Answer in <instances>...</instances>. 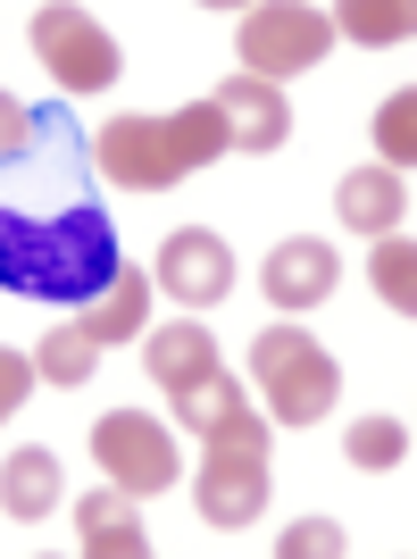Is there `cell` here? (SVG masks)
I'll return each instance as SVG.
<instances>
[{
	"mask_svg": "<svg viewBox=\"0 0 417 559\" xmlns=\"http://www.w3.org/2000/svg\"><path fill=\"white\" fill-rule=\"evenodd\" d=\"M117 276V234L93 201L68 210H0V284L34 293V301H93L100 284Z\"/></svg>",
	"mask_w": 417,
	"mask_h": 559,
	"instance_id": "cell-1",
	"label": "cell"
},
{
	"mask_svg": "<svg viewBox=\"0 0 417 559\" xmlns=\"http://www.w3.org/2000/svg\"><path fill=\"white\" fill-rule=\"evenodd\" d=\"M93 151H100V176H109V185L167 192V185H184L192 167L226 159V126H217L208 100H192V109H176V117H109L93 134Z\"/></svg>",
	"mask_w": 417,
	"mask_h": 559,
	"instance_id": "cell-2",
	"label": "cell"
},
{
	"mask_svg": "<svg viewBox=\"0 0 417 559\" xmlns=\"http://www.w3.org/2000/svg\"><path fill=\"white\" fill-rule=\"evenodd\" d=\"M267 492H276V467H267V418H251V409H234L226 426H208L201 435V485H192V501H201L208 526H251L259 510H267Z\"/></svg>",
	"mask_w": 417,
	"mask_h": 559,
	"instance_id": "cell-3",
	"label": "cell"
},
{
	"mask_svg": "<svg viewBox=\"0 0 417 559\" xmlns=\"http://www.w3.org/2000/svg\"><path fill=\"white\" fill-rule=\"evenodd\" d=\"M251 376H259V393H267V409H276L284 426H318V418H334V393H343L334 350H325L318 334H301V326H259Z\"/></svg>",
	"mask_w": 417,
	"mask_h": 559,
	"instance_id": "cell-4",
	"label": "cell"
},
{
	"mask_svg": "<svg viewBox=\"0 0 417 559\" xmlns=\"http://www.w3.org/2000/svg\"><path fill=\"white\" fill-rule=\"evenodd\" d=\"M234 43H242V75L276 84V75H301V68H318L325 50H334V17L276 0V9H251V17L234 25Z\"/></svg>",
	"mask_w": 417,
	"mask_h": 559,
	"instance_id": "cell-5",
	"label": "cell"
},
{
	"mask_svg": "<svg viewBox=\"0 0 417 559\" xmlns=\"http://www.w3.org/2000/svg\"><path fill=\"white\" fill-rule=\"evenodd\" d=\"M34 59H43L68 93H109V84H117V43H109V25L84 17V9H68V0L34 9Z\"/></svg>",
	"mask_w": 417,
	"mask_h": 559,
	"instance_id": "cell-6",
	"label": "cell"
},
{
	"mask_svg": "<svg viewBox=\"0 0 417 559\" xmlns=\"http://www.w3.org/2000/svg\"><path fill=\"white\" fill-rule=\"evenodd\" d=\"M93 460L109 467V485H126L134 501L176 485V435H167L159 418H134V409H109V418L93 426Z\"/></svg>",
	"mask_w": 417,
	"mask_h": 559,
	"instance_id": "cell-7",
	"label": "cell"
},
{
	"mask_svg": "<svg viewBox=\"0 0 417 559\" xmlns=\"http://www.w3.org/2000/svg\"><path fill=\"white\" fill-rule=\"evenodd\" d=\"M208 109H217V126H226V151H251V159L284 151V134H293L284 84H259V75H226V84L208 93Z\"/></svg>",
	"mask_w": 417,
	"mask_h": 559,
	"instance_id": "cell-8",
	"label": "cell"
},
{
	"mask_svg": "<svg viewBox=\"0 0 417 559\" xmlns=\"http://www.w3.org/2000/svg\"><path fill=\"white\" fill-rule=\"evenodd\" d=\"M159 284L176 293V301H192V309L226 301V293H234V251H226V234H201V226L167 234V242H159Z\"/></svg>",
	"mask_w": 417,
	"mask_h": 559,
	"instance_id": "cell-9",
	"label": "cell"
},
{
	"mask_svg": "<svg viewBox=\"0 0 417 559\" xmlns=\"http://www.w3.org/2000/svg\"><path fill=\"white\" fill-rule=\"evenodd\" d=\"M259 284H267V301H276V309H318L325 293L343 284V259H334V242H318V234H293V242L267 251Z\"/></svg>",
	"mask_w": 417,
	"mask_h": 559,
	"instance_id": "cell-10",
	"label": "cell"
},
{
	"mask_svg": "<svg viewBox=\"0 0 417 559\" xmlns=\"http://www.w3.org/2000/svg\"><path fill=\"white\" fill-rule=\"evenodd\" d=\"M142 318H151V276H134V267H117V276L100 284L93 301H84L75 334H84L93 350H109V343H134V334H142Z\"/></svg>",
	"mask_w": 417,
	"mask_h": 559,
	"instance_id": "cell-11",
	"label": "cell"
},
{
	"mask_svg": "<svg viewBox=\"0 0 417 559\" xmlns=\"http://www.w3.org/2000/svg\"><path fill=\"white\" fill-rule=\"evenodd\" d=\"M75 535H84V551H93V559H134V551H151V543H142V518H134V492H126V485L84 492V501H75Z\"/></svg>",
	"mask_w": 417,
	"mask_h": 559,
	"instance_id": "cell-12",
	"label": "cell"
},
{
	"mask_svg": "<svg viewBox=\"0 0 417 559\" xmlns=\"http://www.w3.org/2000/svg\"><path fill=\"white\" fill-rule=\"evenodd\" d=\"M142 368H151L159 393H184V384H201L217 368V343H208V326H159L151 350H142Z\"/></svg>",
	"mask_w": 417,
	"mask_h": 559,
	"instance_id": "cell-13",
	"label": "cell"
},
{
	"mask_svg": "<svg viewBox=\"0 0 417 559\" xmlns=\"http://www.w3.org/2000/svg\"><path fill=\"white\" fill-rule=\"evenodd\" d=\"M0 510L17 518V526H34V518L59 510V460L50 451H9V467H0Z\"/></svg>",
	"mask_w": 417,
	"mask_h": 559,
	"instance_id": "cell-14",
	"label": "cell"
},
{
	"mask_svg": "<svg viewBox=\"0 0 417 559\" xmlns=\"http://www.w3.org/2000/svg\"><path fill=\"white\" fill-rule=\"evenodd\" d=\"M334 210H343L359 234H393V217H401V176H393V167H359V176H343Z\"/></svg>",
	"mask_w": 417,
	"mask_h": 559,
	"instance_id": "cell-15",
	"label": "cell"
},
{
	"mask_svg": "<svg viewBox=\"0 0 417 559\" xmlns=\"http://www.w3.org/2000/svg\"><path fill=\"white\" fill-rule=\"evenodd\" d=\"M334 34H350V43H409L417 34V9L409 0H343V9H334Z\"/></svg>",
	"mask_w": 417,
	"mask_h": 559,
	"instance_id": "cell-16",
	"label": "cell"
},
{
	"mask_svg": "<svg viewBox=\"0 0 417 559\" xmlns=\"http://www.w3.org/2000/svg\"><path fill=\"white\" fill-rule=\"evenodd\" d=\"M167 401H176V418H184L192 435H208V426H226L234 409H251V401H242V384H234L226 368H208L201 384H184V393H167Z\"/></svg>",
	"mask_w": 417,
	"mask_h": 559,
	"instance_id": "cell-17",
	"label": "cell"
},
{
	"mask_svg": "<svg viewBox=\"0 0 417 559\" xmlns=\"http://www.w3.org/2000/svg\"><path fill=\"white\" fill-rule=\"evenodd\" d=\"M343 460H350V467H368V476H384V467L409 460V426H401L393 409H384V418H359V426L343 435Z\"/></svg>",
	"mask_w": 417,
	"mask_h": 559,
	"instance_id": "cell-18",
	"label": "cell"
},
{
	"mask_svg": "<svg viewBox=\"0 0 417 559\" xmlns=\"http://www.w3.org/2000/svg\"><path fill=\"white\" fill-rule=\"evenodd\" d=\"M368 276H376V293H384V301L409 318V309H417V251H409V234H376Z\"/></svg>",
	"mask_w": 417,
	"mask_h": 559,
	"instance_id": "cell-19",
	"label": "cell"
},
{
	"mask_svg": "<svg viewBox=\"0 0 417 559\" xmlns=\"http://www.w3.org/2000/svg\"><path fill=\"white\" fill-rule=\"evenodd\" d=\"M93 368H100V350L84 343L75 326H50L43 350H34V376H43V384H59V393H68V384H84Z\"/></svg>",
	"mask_w": 417,
	"mask_h": 559,
	"instance_id": "cell-20",
	"label": "cell"
},
{
	"mask_svg": "<svg viewBox=\"0 0 417 559\" xmlns=\"http://www.w3.org/2000/svg\"><path fill=\"white\" fill-rule=\"evenodd\" d=\"M376 151L393 159V176H401V167L417 159V100H409V93H401V100H384V109H376Z\"/></svg>",
	"mask_w": 417,
	"mask_h": 559,
	"instance_id": "cell-21",
	"label": "cell"
},
{
	"mask_svg": "<svg viewBox=\"0 0 417 559\" xmlns=\"http://www.w3.org/2000/svg\"><path fill=\"white\" fill-rule=\"evenodd\" d=\"M343 551V526L334 518H301V526H284V559H334Z\"/></svg>",
	"mask_w": 417,
	"mask_h": 559,
	"instance_id": "cell-22",
	"label": "cell"
},
{
	"mask_svg": "<svg viewBox=\"0 0 417 559\" xmlns=\"http://www.w3.org/2000/svg\"><path fill=\"white\" fill-rule=\"evenodd\" d=\"M25 393H34V359H17V350H0V418H17Z\"/></svg>",
	"mask_w": 417,
	"mask_h": 559,
	"instance_id": "cell-23",
	"label": "cell"
},
{
	"mask_svg": "<svg viewBox=\"0 0 417 559\" xmlns=\"http://www.w3.org/2000/svg\"><path fill=\"white\" fill-rule=\"evenodd\" d=\"M25 142H34V109H17V100L0 93V159H9V151H25Z\"/></svg>",
	"mask_w": 417,
	"mask_h": 559,
	"instance_id": "cell-24",
	"label": "cell"
}]
</instances>
